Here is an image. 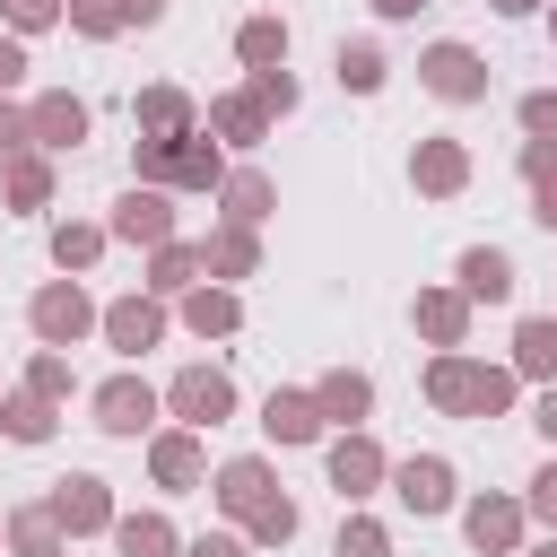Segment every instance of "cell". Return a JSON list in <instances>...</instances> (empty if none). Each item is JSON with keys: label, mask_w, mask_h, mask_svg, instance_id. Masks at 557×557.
Listing matches in <instances>:
<instances>
[{"label": "cell", "mask_w": 557, "mask_h": 557, "mask_svg": "<svg viewBox=\"0 0 557 557\" xmlns=\"http://www.w3.org/2000/svg\"><path fill=\"white\" fill-rule=\"evenodd\" d=\"M418 322H426L435 339H453V331H461V305H453V296H418Z\"/></svg>", "instance_id": "31"}, {"label": "cell", "mask_w": 557, "mask_h": 557, "mask_svg": "<svg viewBox=\"0 0 557 557\" xmlns=\"http://www.w3.org/2000/svg\"><path fill=\"white\" fill-rule=\"evenodd\" d=\"M35 331H44L52 348H70V339L87 331V296H78V287H44V296H35Z\"/></svg>", "instance_id": "6"}, {"label": "cell", "mask_w": 557, "mask_h": 557, "mask_svg": "<svg viewBox=\"0 0 557 557\" xmlns=\"http://www.w3.org/2000/svg\"><path fill=\"white\" fill-rule=\"evenodd\" d=\"M470 540L479 548H505L513 540V505H470Z\"/></svg>", "instance_id": "24"}, {"label": "cell", "mask_w": 557, "mask_h": 557, "mask_svg": "<svg viewBox=\"0 0 557 557\" xmlns=\"http://www.w3.org/2000/svg\"><path fill=\"white\" fill-rule=\"evenodd\" d=\"M252 104H296V87H287V70H261V96Z\"/></svg>", "instance_id": "39"}, {"label": "cell", "mask_w": 557, "mask_h": 557, "mask_svg": "<svg viewBox=\"0 0 557 557\" xmlns=\"http://www.w3.org/2000/svg\"><path fill=\"white\" fill-rule=\"evenodd\" d=\"M52 261H61V270H70V261H96V226H61V235H52Z\"/></svg>", "instance_id": "30"}, {"label": "cell", "mask_w": 557, "mask_h": 557, "mask_svg": "<svg viewBox=\"0 0 557 557\" xmlns=\"http://www.w3.org/2000/svg\"><path fill=\"white\" fill-rule=\"evenodd\" d=\"M513 348H522V366H531V374H548V366H557V322H522V339H513Z\"/></svg>", "instance_id": "25"}, {"label": "cell", "mask_w": 557, "mask_h": 557, "mask_svg": "<svg viewBox=\"0 0 557 557\" xmlns=\"http://www.w3.org/2000/svg\"><path fill=\"white\" fill-rule=\"evenodd\" d=\"M339 557H383V531H374V522H348V531H339Z\"/></svg>", "instance_id": "36"}, {"label": "cell", "mask_w": 557, "mask_h": 557, "mask_svg": "<svg viewBox=\"0 0 557 557\" xmlns=\"http://www.w3.org/2000/svg\"><path fill=\"white\" fill-rule=\"evenodd\" d=\"M339 78H348V87H383V52H374V44H348V52H339Z\"/></svg>", "instance_id": "26"}, {"label": "cell", "mask_w": 557, "mask_h": 557, "mask_svg": "<svg viewBox=\"0 0 557 557\" xmlns=\"http://www.w3.org/2000/svg\"><path fill=\"white\" fill-rule=\"evenodd\" d=\"M9 435H17V444L52 435V409H44V400H9Z\"/></svg>", "instance_id": "28"}, {"label": "cell", "mask_w": 557, "mask_h": 557, "mask_svg": "<svg viewBox=\"0 0 557 557\" xmlns=\"http://www.w3.org/2000/svg\"><path fill=\"white\" fill-rule=\"evenodd\" d=\"M374 9H383V17H418L426 0H374Z\"/></svg>", "instance_id": "45"}, {"label": "cell", "mask_w": 557, "mask_h": 557, "mask_svg": "<svg viewBox=\"0 0 557 557\" xmlns=\"http://www.w3.org/2000/svg\"><path fill=\"white\" fill-rule=\"evenodd\" d=\"M540 426H548V435H557V392H548V400H540Z\"/></svg>", "instance_id": "46"}, {"label": "cell", "mask_w": 557, "mask_h": 557, "mask_svg": "<svg viewBox=\"0 0 557 557\" xmlns=\"http://www.w3.org/2000/svg\"><path fill=\"white\" fill-rule=\"evenodd\" d=\"M157 479H165V487H191V479H200V453H191V435H165V444H157Z\"/></svg>", "instance_id": "19"}, {"label": "cell", "mask_w": 557, "mask_h": 557, "mask_svg": "<svg viewBox=\"0 0 557 557\" xmlns=\"http://www.w3.org/2000/svg\"><path fill=\"white\" fill-rule=\"evenodd\" d=\"M52 531H61L52 513H26V522H17V548H26V557H52V548H61Z\"/></svg>", "instance_id": "32"}, {"label": "cell", "mask_w": 557, "mask_h": 557, "mask_svg": "<svg viewBox=\"0 0 557 557\" xmlns=\"http://www.w3.org/2000/svg\"><path fill=\"white\" fill-rule=\"evenodd\" d=\"M235 52H244L252 70H270V61H287V26H278V17H252V26L235 35Z\"/></svg>", "instance_id": "14"}, {"label": "cell", "mask_w": 557, "mask_h": 557, "mask_svg": "<svg viewBox=\"0 0 557 557\" xmlns=\"http://www.w3.org/2000/svg\"><path fill=\"white\" fill-rule=\"evenodd\" d=\"M261 426H270L278 444H313V426H322V409H313V400H296V392H270V409H261Z\"/></svg>", "instance_id": "10"}, {"label": "cell", "mask_w": 557, "mask_h": 557, "mask_svg": "<svg viewBox=\"0 0 557 557\" xmlns=\"http://www.w3.org/2000/svg\"><path fill=\"white\" fill-rule=\"evenodd\" d=\"M17 70H26V52H17V44H0V87H9Z\"/></svg>", "instance_id": "43"}, {"label": "cell", "mask_w": 557, "mask_h": 557, "mask_svg": "<svg viewBox=\"0 0 557 557\" xmlns=\"http://www.w3.org/2000/svg\"><path fill=\"white\" fill-rule=\"evenodd\" d=\"M522 122H531L540 139H557V96H531V104H522Z\"/></svg>", "instance_id": "38"}, {"label": "cell", "mask_w": 557, "mask_h": 557, "mask_svg": "<svg viewBox=\"0 0 557 557\" xmlns=\"http://www.w3.org/2000/svg\"><path fill=\"white\" fill-rule=\"evenodd\" d=\"M26 131H35L44 148H78V131H87V104H78V96H44V104L26 113Z\"/></svg>", "instance_id": "7"}, {"label": "cell", "mask_w": 557, "mask_h": 557, "mask_svg": "<svg viewBox=\"0 0 557 557\" xmlns=\"http://www.w3.org/2000/svg\"><path fill=\"white\" fill-rule=\"evenodd\" d=\"M70 17H78L87 35H113V26H122V0H70Z\"/></svg>", "instance_id": "33"}, {"label": "cell", "mask_w": 557, "mask_h": 557, "mask_svg": "<svg viewBox=\"0 0 557 557\" xmlns=\"http://www.w3.org/2000/svg\"><path fill=\"white\" fill-rule=\"evenodd\" d=\"M496 9H505V17H522V9H531V0H496Z\"/></svg>", "instance_id": "47"}, {"label": "cell", "mask_w": 557, "mask_h": 557, "mask_svg": "<svg viewBox=\"0 0 557 557\" xmlns=\"http://www.w3.org/2000/svg\"><path fill=\"white\" fill-rule=\"evenodd\" d=\"M374 470H383V461H374V444H357V435H348V444H331V479H339L348 496H357Z\"/></svg>", "instance_id": "17"}, {"label": "cell", "mask_w": 557, "mask_h": 557, "mask_svg": "<svg viewBox=\"0 0 557 557\" xmlns=\"http://www.w3.org/2000/svg\"><path fill=\"white\" fill-rule=\"evenodd\" d=\"M52 522H70V531H96V522H104V487H96V479H70V487L52 496Z\"/></svg>", "instance_id": "12"}, {"label": "cell", "mask_w": 557, "mask_h": 557, "mask_svg": "<svg viewBox=\"0 0 557 557\" xmlns=\"http://www.w3.org/2000/svg\"><path fill=\"white\" fill-rule=\"evenodd\" d=\"M191 270H200V252H191V244H157V287H183Z\"/></svg>", "instance_id": "27"}, {"label": "cell", "mask_w": 557, "mask_h": 557, "mask_svg": "<svg viewBox=\"0 0 557 557\" xmlns=\"http://www.w3.org/2000/svg\"><path fill=\"white\" fill-rule=\"evenodd\" d=\"M44 191H52V174H44V165H9V200H17V209H35Z\"/></svg>", "instance_id": "29"}, {"label": "cell", "mask_w": 557, "mask_h": 557, "mask_svg": "<svg viewBox=\"0 0 557 557\" xmlns=\"http://www.w3.org/2000/svg\"><path fill=\"white\" fill-rule=\"evenodd\" d=\"M400 505L444 513V505H453V470H444V461H400Z\"/></svg>", "instance_id": "9"}, {"label": "cell", "mask_w": 557, "mask_h": 557, "mask_svg": "<svg viewBox=\"0 0 557 557\" xmlns=\"http://www.w3.org/2000/svg\"><path fill=\"white\" fill-rule=\"evenodd\" d=\"M104 331H113V348H148V339H157V305H139V296H131V305H113V313H104Z\"/></svg>", "instance_id": "16"}, {"label": "cell", "mask_w": 557, "mask_h": 557, "mask_svg": "<svg viewBox=\"0 0 557 557\" xmlns=\"http://www.w3.org/2000/svg\"><path fill=\"white\" fill-rule=\"evenodd\" d=\"M218 496H226L235 513H261V505H270V479H261V461H226V479H218Z\"/></svg>", "instance_id": "13"}, {"label": "cell", "mask_w": 557, "mask_h": 557, "mask_svg": "<svg viewBox=\"0 0 557 557\" xmlns=\"http://www.w3.org/2000/svg\"><path fill=\"white\" fill-rule=\"evenodd\" d=\"M505 392H513V383H505L496 366H487V374H479V366H461V357H444V366H435V400H444V409H479V418H496V409H505Z\"/></svg>", "instance_id": "1"}, {"label": "cell", "mask_w": 557, "mask_h": 557, "mask_svg": "<svg viewBox=\"0 0 557 557\" xmlns=\"http://www.w3.org/2000/svg\"><path fill=\"white\" fill-rule=\"evenodd\" d=\"M96 418H104V426H113V435H139V426H148V418H157V392H148V383H131V374H122V383H104V392H96Z\"/></svg>", "instance_id": "5"}, {"label": "cell", "mask_w": 557, "mask_h": 557, "mask_svg": "<svg viewBox=\"0 0 557 557\" xmlns=\"http://www.w3.org/2000/svg\"><path fill=\"white\" fill-rule=\"evenodd\" d=\"M139 122H148L157 139H183V131H191V104H183V87H148V96H139Z\"/></svg>", "instance_id": "11"}, {"label": "cell", "mask_w": 557, "mask_h": 557, "mask_svg": "<svg viewBox=\"0 0 557 557\" xmlns=\"http://www.w3.org/2000/svg\"><path fill=\"white\" fill-rule=\"evenodd\" d=\"M218 131L226 139H261V104H218Z\"/></svg>", "instance_id": "34"}, {"label": "cell", "mask_w": 557, "mask_h": 557, "mask_svg": "<svg viewBox=\"0 0 557 557\" xmlns=\"http://www.w3.org/2000/svg\"><path fill=\"white\" fill-rule=\"evenodd\" d=\"M191 557H244L235 540H191Z\"/></svg>", "instance_id": "44"}, {"label": "cell", "mask_w": 557, "mask_h": 557, "mask_svg": "<svg viewBox=\"0 0 557 557\" xmlns=\"http://www.w3.org/2000/svg\"><path fill=\"white\" fill-rule=\"evenodd\" d=\"M165 548H174V531H165L157 513H131V522H122V557H165Z\"/></svg>", "instance_id": "20"}, {"label": "cell", "mask_w": 557, "mask_h": 557, "mask_svg": "<svg viewBox=\"0 0 557 557\" xmlns=\"http://www.w3.org/2000/svg\"><path fill=\"white\" fill-rule=\"evenodd\" d=\"M540 557H557V548H540Z\"/></svg>", "instance_id": "48"}, {"label": "cell", "mask_w": 557, "mask_h": 557, "mask_svg": "<svg viewBox=\"0 0 557 557\" xmlns=\"http://www.w3.org/2000/svg\"><path fill=\"white\" fill-rule=\"evenodd\" d=\"M174 409H183L191 426H218V418L235 409V392H226V374H209V366H191V374L174 383Z\"/></svg>", "instance_id": "4"}, {"label": "cell", "mask_w": 557, "mask_h": 557, "mask_svg": "<svg viewBox=\"0 0 557 557\" xmlns=\"http://www.w3.org/2000/svg\"><path fill=\"white\" fill-rule=\"evenodd\" d=\"M461 287H470V296H513L505 252H461Z\"/></svg>", "instance_id": "15"}, {"label": "cell", "mask_w": 557, "mask_h": 557, "mask_svg": "<svg viewBox=\"0 0 557 557\" xmlns=\"http://www.w3.org/2000/svg\"><path fill=\"white\" fill-rule=\"evenodd\" d=\"M252 531H261V540H287V531H296V505H287V496H270V505L252 513Z\"/></svg>", "instance_id": "35"}, {"label": "cell", "mask_w": 557, "mask_h": 557, "mask_svg": "<svg viewBox=\"0 0 557 557\" xmlns=\"http://www.w3.org/2000/svg\"><path fill=\"white\" fill-rule=\"evenodd\" d=\"M313 409H322V418H357V409H366V374H331Z\"/></svg>", "instance_id": "21"}, {"label": "cell", "mask_w": 557, "mask_h": 557, "mask_svg": "<svg viewBox=\"0 0 557 557\" xmlns=\"http://www.w3.org/2000/svg\"><path fill=\"white\" fill-rule=\"evenodd\" d=\"M183 322H191V331H235V296H209V287H200V296L183 305Z\"/></svg>", "instance_id": "23"}, {"label": "cell", "mask_w": 557, "mask_h": 557, "mask_svg": "<svg viewBox=\"0 0 557 557\" xmlns=\"http://www.w3.org/2000/svg\"><path fill=\"white\" fill-rule=\"evenodd\" d=\"M113 235H131V244H165V235H174V218H165V191H131V200L113 209Z\"/></svg>", "instance_id": "8"}, {"label": "cell", "mask_w": 557, "mask_h": 557, "mask_svg": "<svg viewBox=\"0 0 557 557\" xmlns=\"http://www.w3.org/2000/svg\"><path fill=\"white\" fill-rule=\"evenodd\" d=\"M531 513H548V522H557V470H540V479H531Z\"/></svg>", "instance_id": "40"}, {"label": "cell", "mask_w": 557, "mask_h": 557, "mask_svg": "<svg viewBox=\"0 0 557 557\" xmlns=\"http://www.w3.org/2000/svg\"><path fill=\"white\" fill-rule=\"evenodd\" d=\"M122 17H139V26H157V17H165V0H122Z\"/></svg>", "instance_id": "41"}, {"label": "cell", "mask_w": 557, "mask_h": 557, "mask_svg": "<svg viewBox=\"0 0 557 557\" xmlns=\"http://www.w3.org/2000/svg\"><path fill=\"white\" fill-rule=\"evenodd\" d=\"M418 70H426V87H435V96H453V104L487 96V70H479V52H461V44H435Z\"/></svg>", "instance_id": "3"}, {"label": "cell", "mask_w": 557, "mask_h": 557, "mask_svg": "<svg viewBox=\"0 0 557 557\" xmlns=\"http://www.w3.org/2000/svg\"><path fill=\"white\" fill-rule=\"evenodd\" d=\"M418 183H426V191H453V183H461V148H453V139L418 148Z\"/></svg>", "instance_id": "18"}, {"label": "cell", "mask_w": 557, "mask_h": 557, "mask_svg": "<svg viewBox=\"0 0 557 557\" xmlns=\"http://www.w3.org/2000/svg\"><path fill=\"white\" fill-rule=\"evenodd\" d=\"M61 0H9V26H52Z\"/></svg>", "instance_id": "37"}, {"label": "cell", "mask_w": 557, "mask_h": 557, "mask_svg": "<svg viewBox=\"0 0 557 557\" xmlns=\"http://www.w3.org/2000/svg\"><path fill=\"white\" fill-rule=\"evenodd\" d=\"M17 139H26V122H17V113H9V104H0V157H9V148H17Z\"/></svg>", "instance_id": "42"}, {"label": "cell", "mask_w": 557, "mask_h": 557, "mask_svg": "<svg viewBox=\"0 0 557 557\" xmlns=\"http://www.w3.org/2000/svg\"><path fill=\"white\" fill-rule=\"evenodd\" d=\"M139 174L148 183H218V148H200V139H148Z\"/></svg>", "instance_id": "2"}, {"label": "cell", "mask_w": 557, "mask_h": 557, "mask_svg": "<svg viewBox=\"0 0 557 557\" xmlns=\"http://www.w3.org/2000/svg\"><path fill=\"white\" fill-rule=\"evenodd\" d=\"M226 209H235L244 226H252V218H270V183H261V174H235V183H226Z\"/></svg>", "instance_id": "22"}]
</instances>
